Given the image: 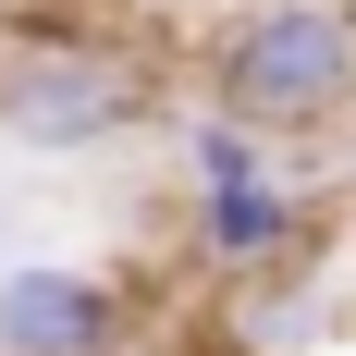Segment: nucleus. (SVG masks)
<instances>
[{
	"mask_svg": "<svg viewBox=\"0 0 356 356\" xmlns=\"http://www.w3.org/2000/svg\"><path fill=\"white\" fill-rule=\"evenodd\" d=\"M344 86H356V25L320 13V0H270V13H246L221 37V99L246 123H307Z\"/></svg>",
	"mask_w": 356,
	"mask_h": 356,
	"instance_id": "nucleus-1",
	"label": "nucleus"
},
{
	"mask_svg": "<svg viewBox=\"0 0 356 356\" xmlns=\"http://www.w3.org/2000/svg\"><path fill=\"white\" fill-rule=\"evenodd\" d=\"M123 123H136V74L99 62V49H37L0 86V136H25V147H99Z\"/></svg>",
	"mask_w": 356,
	"mask_h": 356,
	"instance_id": "nucleus-2",
	"label": "nucleus"
},
{
	"mask_svg": "<svg viewBox=\"0 0 356 356\" xmlns=\"http://www.w3.org/2000/svg\"><path fill=\"white\" fill-rule=\"evenodd\" d=\"M0 344L13 356H111L123 344V295H111L99 270L25 258V270H0Z\"/></svg>",
	"mask_w": 356,
	"mask_h": 356,
	"instance_id": "nucleus-3",
	"label": "nucleus"
},
{
	"mask_svg": "<svg viewBox=\"0 0 356 356\" xmlns=\"http://www.w3.org/2000/svg\"><path fill=\"white\" fill-rule=\"evenodd\" d=\"M295 234V197L270 172H234V184H197V246L221 258V270H258V258H283Z\"/></svg>",
	"mask_w": 356,
	"mask_h": 356,
	"instance_id": "nucleus-4",
	"label": "nucleus"
},
{
	"mask_svg": "<svg viewBox=\"0 0 356 356\" xmlns=\"http://www.w3.org/2000/svg\"><path fill=\"white\" fill-rule=\"evenodd\" d=\"M234 172H270L246 136V111H221V123H197V184H234Z\"/></svg>",
	"mask_w": 356,
	"mask_h": 356,
	"instance_id": "nucleus-5",
	"label": "nucleus"
},
{
	"mask_svg": "<svg viewBox=\"0 0 356 356\" xmlns=\"http://www.w3.org/2000/svg\"><path fill=\"white\" fill-rule=\"evenodd\" d=\"M0 356H13V344H0Z\"/></svg>",
	"mask_w": 356,
	"mask_h": 356,
	"instance_id": "nucleus-6",
	"label": "nucleus"
}]
</instances>
